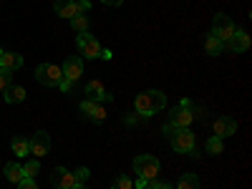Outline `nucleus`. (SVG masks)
Masks as SVG:
<instances>
[{
  "label": "nucleus",
  "instance_id": "obj_3",
  "mask_svg": "<svg viewBox=\"0 0 252 189\" xmlns=\"http://www.w3.org/2000/svg\"><path fill=\"white\" fill-rule=\"evenodd\" d=\"M194 119H197V109H194V103L189 98H182L172 109V114H169V124L177 126V129H189Z\"/></svg>",
  "mask_w": 252,
  "mask_h": 189
},
{
  "label": "nucleus",
  "instance_id": "obj_18",
  "mask_svg": "<svg viewBox=\"0 0 252 189\" xmlns=\"http://www.w3.org/2000/svg\"><path fill=\"white\" fill-rule=\"evenodd\" d=\"M3 94H5V101H8V103H20V101H26V89L18 86V83H10V86H8Z\"/></svg>",
  "mask_w": 252,
  "mask_h": 189
},
{
  "label": "nucleus",
  "instance_id": "obj_32",
  "mask_svg": "<svg viewBox=\"0 0 252 189\" xmlns=\"http://www.w3.org/2000/svg\"><path fill=\"white\" fill-rule=\"evenodd\" d=\"M146 187H149V182L141 179V177H136V189H146Z\"/></svg>",
  "mask_w": 252,
  "mask_h": 189
},
{
  "label": "nucleus",
  "instance_id": "obj_20",
  "mask_svg": "<svg viewBox=\"0 0 252 189\" xmlns=\"http://www.w3.org/2000/svg\"><path fill=\"white\" fill-rule=\"evenodd\" d=\"M204 149H207V154L220 157V154L224 152V139H220V136H209L207 144H204Z\"/></svg>",
  "mask_w": 252,
  "mask_h": 189
},
{
  "label": "nucleus",
  "instance_id": "obj_31",
  "mask_svg": "<svg viewBox=\"0 0 252 189\" xmlns=\"http://www.w3.org/2000/svg\"><path fill=\"white\" fill-rule=\"evenodd\" d=\"M98 58H103V61H111V58H114V53H111L109 48H101V56H98Z\"/></svg>",
  "mask_w": 252,
  "mask_h": 189
},
{
  "label": "nucleus",
  "instance_id": "obj_23",
  "mask_svg": "<svg viewBox=\"0 0 252 189\" xmlns=\"http://www.w3.org/2000/svg\"><path fill=\"white\" fill-rule=\"evenodd\" d=\"M111 189H134V182H131V177L119 174V177L111 182Z\"/></svg>",
  "mask_w": 252,
  "mask_h": 189
},
{
  "label": "nucleus",
  "instance_id": "obj_21",
  "mask_svg": "<svg viewBox=\"0 0 252 189\" xmlns=\"http://www.w3.org/2000/svg\"><path fill=\"white\" fill-rule=\"evenodd\" d=\"M177 189H199V177H197V174H192V172L182 174V177H179V182H177Z\"/></svg>",
  "mask_w": 252,
  "mask_h": 189
},
{
  "label": "nucleus",
  "instance_id": "obj_17",
  "mask_svg": "<svg viewBox=\"0 0 252 189\" xmlns=\"http://www.w3.org/2000/svg\"><path fill=\"white\" fill-rule=\"evenodd\" d=\"M204 51H207V56H222L224 43H222L220 38H215L212 33H207V35H204Z\"/></svg>",
  "mask_w": 252,
  "mask_h": 189
},
{
  "label": "nucleus",
  "instance_id": "obj_27",
  "mask_svg": "<svg viewBox=\"0 0 252 189\" xmlns=\"http://www.w3.org/2000/svg\"><path fill=\"white\" fill-rule=\"evenodd\" d=\"M10 76H13V73H8V71H0V91H5V89L10 86Z\"/></svg>",
  "mask_w": 252,
  "mask_h": 189
},
{
  "label": "nucleus",
  "instance_id": "obj_10",
  "mask_svg": "<svg viewBox=\"0 0 252 189\" xmlns=\"http://www.w3.org/2000/svg\"><path fill=\"white\" fill-rule=\"evenodd\" d=\"M212 129H215V136H220V139L235 136V134H237V121H235L232 116H220V119L212 124Z\"/></svg>",
  "mask_w": 252,
  "mask_h": 189
},
{
  "label": "nucleus",
  "instance_id": "obj_13",
  "mask_svg": "<svg viewBox=\"0 0 252 189\" xmlns=\"http://www.w3.org/2000/svg\"><path fill=\"white\" fill-rule=\"evenodd\" d=\"M86 98H94V101H98V103H106V101L114 98V94L103 89L101 81H89V83H86Z\"/></svg>",
  "mask_w": 252,
  "mask_h": 189
},
{
  "label": "nucleus",
  "instance_id": "obj_24",
  "mask_svg": "<svg viewBox=\"0 0 252 189\" xmlns=\"http://www.w3.org/2000/svg\"><path fill=\"white\" fill-rule=\"evenodd\" d=\"M89 119H91V121H96V124H103V121H106V109H103V103H96Z\"/></svg>",
  "mask_w": 252,
  "mask_h": 189
},
{
  "label": "nucleus",
  "instance_id": "obj_28",
  "mask_svg": "<svg viewBox=\"0 0 252 189\" xmlns=\"http://www.w3.org/2000/svg\"><path fill=\"white\" fill-rule=\"evenodd\" d=\"M18 189H38V184H35V179L26 177L23 182H18Z\"/></svg>",
  "mask_w": 252,
  "mask_h": 189
},
{
  "label": "nucleus",
  "instance_id": "obj_19",
  "mask_svg": "<svg viewBox=\"0 0 252 189\" xmlns=\"http://www.w3.org/2000/svg\"><path fill=\"white\" fill-rule=\"evenodd\" d=\"M10 149H13L15 157H28L31 154V146H28V139L26 136H15L10 141Z\"/></svg>",
  "mask_w": 252,
  "mask_h": 189
},
{
  "label": "nucleus",
  "instance_id": "obj_15",
  "mask_svg": "<svg viewBox=\"0 0 252 189\" xmlns=\"http://www.w3.org/2000/svg\"><path fill=\"white\" fill-rule=\"evenodd\" d=\"M53 10H56V15L66 18V20H71L73 15L81 13V8H78L76 0H56V3H53Z\"/></svg>",
  "mask_w": 252,
  "mask_h": 189
},
{
  "label": "nucleus",
  "instance_id": "obj_30",
  "mask_svg": "<svg viewBox=\"0 0 252 189\" xmlns=\"http://www.w3.org/2000/svg\"><path fill=\"white\" fill-rule=\"evenodd\" d=\"M58 89H61L63 94H68V91H73V83H71V81H66V78H63V81L58 83Z\"/></svg>",
  "mask_w": 252,
  "mask_h": 189
},
{
  "label": "nucleus",
  "instance_id": "obj_35",
  "mask_svg": "<svg viewBox=\"0 0 252 189\" xmlns=\"http://www.w3.org/2000/svg\"><path fill=\"white\" fill-rule=\"evenodd\" d=\"M0 53H3V51H0Z\"/></svg>",
  "mask_w": 252,
  "mask_h": 189
},
{
  "label": "nucleus",
  "instance_id": "obj_33",
  "mask_svg": "<svg viewBox=\"0 0 252 189\" xmlns=\"http://www.w3.org/2000/svg\"><path fill=\"white\" fill-rule=\"evenodd\" d=\"M101 3H103V5H121L124 0H101Z\"/></svg>",
  "mask_w": 252,
  "mask_h": 189
},
{
  "label": "nucleus",
  "instance_id": "obj_29",
  "mask_svg": "<svg viewBox=\"0 0 252 189\" xmlns=\"http://www.w3.org/2000/svg\"><path fill=\"white\" fill-rule=\"evenodd\" d=\"M146 189H174V187L169 182H157L154 179V182H149V187H146Z\"/></svg>",
  "mask_w": 252,
  "mask_h": 189
},
{
  "label": "nucleus",
  "instance_id": "obj_16",
  "mask_svg": "<svg viewBox=\"0 0 252 189\" xmlns=\"http://www.w3.org/2000/svg\"><path fill=\"white\" fill-rule=\"evenodd\" d=\"M3 172H5V179H8V182H13V184H18V182H23V179H26L23 164H18V161H8Z\"/></svg>",
  "mask_w": 252,
  "mask_h": 189
},
{
  "label": "nucleus",
  "instance_id": "obj_22",
  "mask_svg": "<svg viewBox=\"0 0 252 189\" xmlns=\"http://www.w3.org/2000/svg\"><path fill=\"white\" fill-rule=\"evenodd\" d=\"M71 28H73L76 33H89V15H86V13L73 15V18H71Z\"/></svg>",
  "mask_w": 252,
  "mask_h": 189
},
{
  "label": "nucleus",
  "instance_id": "obj_14",
  "mask_svg": "<svg viewBox=\"0 0 252 189\" xmlns=\"http://www.w3.org/2000/svg\"><path fill=\"white\" fill-rule=\"evenodd\" d=\"M20 66H23V56H20V53H10V51L0 53V71L13 73V71H18Z\"/></svg>",
  "mask_w": 252,
  "mask_h": 189
},
{
  "label": "nucleus",
  "instance_id": "obj_26",
  "mask_svg": "<svg viewBox=\"0 0 252 189\" xmlns=\"http://www.w3.org/2000/svg\"><path fill=\"white\" fill-rule=\"evenodd\" d=\"M91 177V172H89V166H81L78 172H73V179H76V184H86V179Z\"/></svg>",
  "mask_w": 252,
  "mask_h": 189
},
{
  "label": "nucleus",
  "instance_id": "obj_4",
  "mask_svg": "<svg viewBox=\"0 0 252 189\" xmlns=\"http://www.w3.org/2000/svg\"><path fill=\"white\" fill-rule=\"evenodd\" d=\"M134 169H136V177H141V179H146V182H154V179L159 177L161 164H159V159L152 157V154H139V157L134 159Z\"/></svg>",
  "mask_w": 252,
  "mask_h": 189
},
{
  "label": "nucleus",
  "instance_id": "obj_2",
  "mask_svg": "<svg viewBox=\"0 0 252 189\" xmlns=\"http://www.w3.org/2000/svg\"><path fill=\"white\" fill-rule=\"evenodd\" d=\"M164 106H166V96H164V91H157V89L141 91V94L134 98V109H136V114H141L144 119L159 114Z\"/></svg>",
  "mask_w": 252,
  "mask_h": 189
},
{
  "label": "nucleus",
  "instance_id": "obj_11",
  "mask_svg": "<svg viewBox=\"0 0 252 189\" xmlns=\"http://www.w3.org/2000/svg\"><path fill=\"white\" fill-rule=\"evenodd\" d=\"M51 184H53L56 189H71V187L76 184L73 172H68L66 166H56V169L51 172Z\"/></svg>",
  "mask_w": 252,
  "mask_h": 189
},
{
  "label": "nucleus",
  "instance_id": "obj_1",
  "mask_svg": "<svg viewBox=\"0 0 252 189\" xmlns=\"http://www.w3.org/2000/svg\"><path fill=\"white\" fill-rule=\"evenodd\" d=\"M161 134L169 139L172 149L177 154H189V157H197V149H194V134L189 129H177V126H172L169 121H166L161 126Z\"/></svg>",
  "mask_w": 252,
  "mask_h": 189
},
{
  "label": "nucleus",
  "instance_id": "obj_6",
  "mask_svg": "<svg viewBox=\"0 0 252 189\" xmlns=\"http://www.w3.org/2000/svg\"><path fill=\"white\" fill-rule=\"evenodd\" d=\"M235 31H237V26H235V20L229 18L227 13H217V15L212 18V31H209V33H212L215 38H220L222 43H227V40L232 38Z\"/></svg>",
  "mask_w": 252,
  "mask_h": 189
},
{
  "label": "nucleus",
  "instance_id": "obj_7",
  "mask_svg": "<svg viewBox=\"0 0 252 189\" xmlns=\"http://www.w3.org/2000/svg\"><path fill=\"white\" fill-rule=\"evenodd\" d=\"M76 46H78L83 58H98L101 56V43L96 40V35H91V33H78L76 35Z\"/></svg>",
  "mask_w": 252,
  "mask_h": 189
},
{
  "label": "nucleus",
  "instance_id": "obj_5",
  "mask_svg": "<svg viewBox=\"0 0 252 189\" xmlns=\"http://www.w3.org/2000/svg\"><path fill=\"white\" fill-rule=\"evenodd\" d=\"M35 81L48 86V89H58V83L63 81V71L56 63H38L35 66Z\"/></svg>",
  "mask_w": 252,
  "mask_h": 189
},
{
  "label": "nucleus",
  "instance_id": "obj_9",
  "mask_svg": "<svg viewBox=\"0 0 252 189\" xmlns=\"http://www.w3.org/2000/svg\"><path fill=\"white\" fill-rule=\"evenodd\" d=\"M61 71H63V78H66V81L76 83V81L83 76V61H81L78 56H68L66 61H63Z\"/></svg>",
  "mask_w": 252,
  "mask_h": 189
},
{
  "label": "nucleus",
  "instance_id": "obj_34",
  "mask_svg": "<svg viewBox=\"0 0 252 189\" xmlns=\"http://www.w3.org/2000/svg\"><path fill=\"white\" fill-rule=\"evenodd\" d=\"M71 189H89V187H86V184H73Z\"/></svg>",
  "mask_w": 252,
  "mask_h": 189
},
{
  "label": "nucleus",
  "instance_id": "obj_8",
  "mask_svg": "<svg viewBox=\"0 0 252 189\" xmlns=\"http://www.w3.org/2000/svg\"><path fill=\"white\" fill-rule=\"evenodd\" d=\"M28 146H31V154L38 159V157H46L51 152V136L48 131H35L31 139H28Z\"/></svg>",
  "mask_w": 252,
  "mask_h": 189
},
{
  "label": "nucleus",
  "instance_id": "obj_25",
  "mask_svg": "<svg viewBox=\"0 0 252 189\" xmlns=\"http://www.w3.org/2000/svg\"><path fill=\"white\" fill-rule=\"evenodd\" d=\"M23 172H26V177L35 179V174L40 172V164H38V159H31V161H26V164H23Z\"/></svg>",
  "mask_w": 252,
  "mask_h": 189
},
{
  "label": "nucleus",
  "instance_id": "obj_12",
  "mask_svg": "<svg viewBox=\"0 0 252 189\" xmlns=\"http://www.w3.org/2000/svg\"><path fill=\"white\" fill-rule=\"evenodd\" d=\"M224 48L232 51V53H245V51H250V33H247V31H235L232 38L224 43Z\"/></svg>",
  "mask_w": 252,
  "mask_h": 189
}]
</instances>
